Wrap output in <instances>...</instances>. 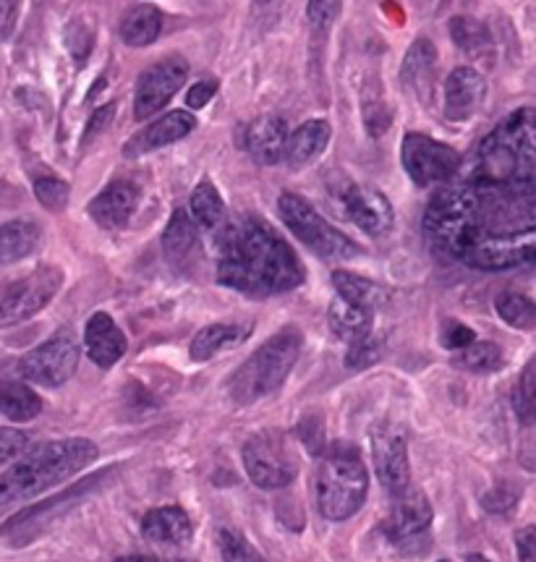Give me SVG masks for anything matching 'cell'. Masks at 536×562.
Instances as JSON below:
<instances>
[{"label":"cell","instance_id":"obj_38","mask_svg":"<svg viewBox=\"0 0 536 562\" xmlns=\"http://www.w3.org/2000/svg\"><path fill=\"white\" fill-rule=\"evenodd\" d=\"M343 0H309L306 5V19L312 24V30L325 32L335 24V19L340 16Z\"/></svg>","mask_w":536,"mask_h":562},{"label":"cell","instance_id":"obj_1","mask_svg":"<svg viewBox=\"0 0 536 562\" xmlns=\"http://www.w3.org/2000/svg\"><path fill=\"white\" fill-rule=\"evenodd\" d=\"M424 231L473 270L536 262V111H521L479 144L466 176L432 199Z\"/></svg>","mask_w":536,"mask_h":562},{"label":"cell","instance_id":"obj_7","mask_svg":"<svg viewBox=\"0 0 536 562\" xmlns=\"http://www.w3.org/2000/svg\"><path fill=\"white\" fill-rule=\"evenodd\" d=\"M246 474L259 490H280L299 474V458L283 431H259L244 445Z\"/></svg>","mask_w":536,"mask_h":562},{"label":"cell","instance_id":"obj_19","mask_svg":"<svg viewBox=\"0 0 536 562\" xmlns=\"http://www.w3.org/2000/svg\"><path fill=\"white\" fill-rule=\"evenodd\" d=\"M288 144V126L278 115H265V119L252 121L244 132V149L259 166H275L283 160Z\"/></svg>","mask_w":536,"mask_h":562},{"label":"cell","instance_id":"obj_18","mask_svg":"<svg viewBox=\"0 0 536 562\" xmlns=\"http://www.w3.org/2000/svg\"><path fill=\"white\" fill-rule=\"evenodd\" d=\"M85 346L89 359L102 369H110L113 364H119L126 353V335L121 333V327L115 325L113 317L105 312L92 314L85 327Z\"/></svg>","mask_w":536,"mask_h":562},{"label":"cell","instance_id":"obj_6","mask_svg":"<svg viewBox=\"0 0 536 562\" xmlns=\"http://www.w3.org/2000/svg\"><path fill=\"white\" fill-rule=\"evenodd\" d=\"M278 210L288 231L299 238L301 244L309 246L322 259H354L359 257V244L343 236L338 228H333L325 217L320 215L306 199L299 194H283L278 199Z\"/></svg>","mask_w":536,"mask_h":562},{"label":"cell","instance_id":"obj_39","mask_svg":"<svg viewBox=\"0 0 536 562\" xmlns=\"http://www.w3.org/2000/svg\"><path fill=\"white\" fill-rule=\"evenodd\" d=\"M26 445H30V437H26L24 431L0 427V469L9 465L11 461H16V458L26 450Z\"/></svg>","mask_w":536,"mask_h":562},{"label":"cell","instance_id":"obj_33","mask_svg":"<svg viewBox=\"0 0 536 562\" xmlns=\"http://www.w3.org/2000/svg\"><path fill=\"white\" fill-rule=\"evenodd\" d=\"M435 60H437L435 45H432L427 37L416 40V43L409 47V53H405V60L401 68V77L405 85L416 87L418 81H424V77L432 71V66H435Z\"/></svg>","mask_w":536,"mask_h":562},{"label":"cell","instance_id":"obj_24","mask_svg":"<svg viewBox=\"0 0 536 562\" xmlns=\"http://www.w3.org/2000/svg\"><path fill=\"white\" fill-rule=\"evenodd\" d=\"M330 330L338 335L340 340H359L367 333H372V312L364 310V306L350 304V301L335 296L333 304L327 310Z\"/></svg>","mask_w":536,"mask_h":562},{"label":"cell","instance_id":"obj_32","mask_svg":"<svg viewBox=\"0 0 536 562\" xmlns=\"http://www.w3.org/2000/svg\"><path fill=\"white\" fill-rule=\"evenodd\" d=\"M450 37H453V43L460 47V50L471 53V56H479V53L490 50L492 47L490 30L471 16L450 19Z\"/></svg>","mask_w":536,"mask_h":562},{"label":"cell","instance_id":"obj_27","mask_svg":"<svg viewBox=\"0 0 536 562\" xmlns=\"http://www.w3.org/2000/svg\"><path fill=\"white\" fill-rule=\"evenodd\" d=\"M249 327L244 325H210L204 330L197 333V338L191 340V359L194 361H210L212 356H217L225 348H236L238 342L246 340Z\"/></svg>","mask_w":536,"mask_h":562},{"label":"cell","instance_id":"obj_40","mask_svg":"<svg viewBox=\"0 0 536 562\" xmlns=\"http://www.w3.org/2000/svg\"><path fill=\"white\" fill-rule=\"evenodd\" d=\"M299 437H301V440H304V445L312 452H322V450L327 448L325 424H322L320 416H306V419H301Z\"/></svg>","mask_w":536,"mask_h":562},{"label":"cell","instance_id":"obj_25","mask_svg":"<svg viewBox=\"0 0 536 562\" xmlns=\"http://www.w3.org/2000/svg\"><path fill=\"white\" fill-rule=\"evenodd\" d=\"M333 285H335V291H338L340 299H346L356 306H364V310H369V312L380 310V306L388 304V299H390L388 291H384L380 283H372V280L354 276V272H346V270L333 272Z\"/></svg>","mask_w":536,"mask_h":562},{"label":"cell","instance_id":"obj_36","mask_svg":"<svg viewBox=\"0 0 536 562\" xmlns=\"http://www.w3.org/2000/svg\"><path fill=\"white\" fill-rule=\"evenodd\" d=\"M34 196H37V202L43 204L45 210L60 212L66 210L68 204V183L53 176L37 178V181H34Z\"/></svg>","mask_w":536,"mask_h":562},{"label":"cell","instance_id":"obj_4","mask_svg":"<svg viewBox=\"0 0 536 562\" xmlns=\"http://www.w3.org/2000/svg\"><path fill=\"white\" fill-rule=\"evenodd\" d=\"M317 507L327 520H346L359 513L367 499L369 474L359 448L348 442H327L320 452Z\"/></svg>","mask_w":536,"mask_h":562},{"label":"cell","instance_id":"obj_44","mask_svg":"<svg viewBox=\"0 0 536 562\" xmlns=\"http://www.w3.org/2000/svg\"><path fill=\"white\" fill-rule=\"evenodd\" d=\"M19 19V0H0V43L9 40L16 30Z\"/></svg>","mask_w":536,"mask_h":562},{"label":"cell","instance_id":"obj_17","mask_svg":"<svg viewBox=\"0 0 536 562\" xmlns=\"http://www.w3.org/2000/svg\"><path fill=\"white\" fill-rule=\"evenodd\" d=\"M197 119L187 111H174L168 115H163L160 121H153L147 128H142L139 134L134 136L132 142L126 144V157H139L147 153H155V149L168 147V144L181 142L183 136H189L194 132Z\"/></svg>","mask_w":536,"mask_h":562},{"label":"cell","instance_id":"obj_22","mask_svg":"<svg viewBox=\"0 0 536 562\" xmlns=\"http://www.w3.org/2000/svg\"><path fill=\"white\" fill-rule=\"evenodd\" d=\"M199 246L197 225L187 210H176L163 233V251L170 265L187 267L194 259Z\"/></svg>","mask_w":536,"mask_h":562},{"label":"cell","instance_id":"obj_10","mask_svg":"<svg viewBox=\"0 0 536 562\" xmlns=\"http://www.w3.org/2000/svg\"><path fill=\"white\" fill-rule=\"evenodd\" d=\"M401 160L411 181L422 189L450 181L460 168V155L456 149L424 134H405Z\"/></svg>","mask_w":536,"mask_h":562},{"label":"cell","instance_id":"obj_13","mask_svg":"<svg viewBox=\"0 0 536 562\" xmlns=\"http://www.w3.org/2000/svg\"><path fill=\"white\" fill-rule=\"evenodd\" d=\"M343 210H346L348 221L359 225L369 236H384V233L393 228V204L375 187L348 183L346 191H343Z\"/></svg>","mask_w":536,"mask_h":562},{"label":"cell","instance_id":"obj_20","mask_svg":"<svg viewBox=\"0 0 536 562\" xmlns=\"http://www.w3.org/2000/svg\"><path fill=\"white\" fill-rule=\"evenodd\" d=\"M142 533L155 544H189L194 529H191V520L183 507L165 505L153 507L142 518Z\"/></svg>","mask_w":536,"mask_h":562},{"label":"cell","instance_id":"obj_35","mask_svg":"<svg viewBox=\"0 0 536 562\" xmlns=\"http://www.w3.org/2000/svg\"><path fill=\"white\" fill-rule=\"evenodd\" d=\"M513 411L521 424H536V364H528L513 390Z\"/></svg>","mask_w":536,"mask_h":562},{"label":"cell","instance_id":"obj_49","mask_svg":"<svg viewBox=\"0 0 536 562\" xmlns=\"http://www.w3.org/2000/svg\"><path fill=\"white\" fill-rule=\"evenodd\" d=\"M439 562H448V560H439Z\"/></svg>","mask_w":536,"mask_h":562},{"label":"cell","instance_id":"obj_43","mask_svg":"<svg viewBox=\"0 0 536 562\" xmlns=\"http://www.w3.org/2000/svg\"><path fill=\"white\" fill-rule=\"evenodd\" d=\"M515 552L521 562H536V526H526L515 533Z\"/></svg>","mask_w":536,"mask_h":562},{"label":"cell","instance_id":"obj_47","mask_svg":"<svg viewBox=\"0 0 536 562\" xmlns=\"http://www.w3.org/2000/svg\"><path fill=\"white\" fill-rule=\"evenodd\" d=\"M123 562H157V560L155 558H142V554H139V558H126Z\"/></svg>","mask_w":536,"mask_h":562},{"label":"cell","instance_id":"obj_46","mask_svg":"<svg viewBox=\"0 0 536 562\" xmlns=\"http://www.w3.org/2000/svg\"><path fill=\"white\" fill-rule=\"evenodd\" d=\"M113 113H115V105H102L100 111L92 115V121H89V126H87V134H85V142L94 139V136L105 132V128L110 126V121H113Z\"/></svg>","mask_w":536,"mask_h":562},{"label":"cell","instance_id":"obj_34","mask_svg":"<svg viewBox=\"0 0 536 562\" xmlns=\"http://www.w3.org/2000/svg\"><path fill=\"white\" fill-rule=\"evenodd\" d=\"M215 539L223 562H265L257 547L236 529H220Z\"/></svg>","mask_w":536,"mask_h":562},{"label":"cell","instance_id":"obj_23","mask_svg":"<svg viewBox=\"0 0 536 562\" xmlns=\"http://www.w3.org/2000/svg\"><path fill=\"white\" fill-rule=\"evenodd\" d=\"M40 238H43V231L32 221L0 223V267L30 257L40 246Z\"/></svg>","mask_w":536,"mask_h":562},{"label":"cell","instance_id":"obj_29","mask_svg":"<svg viewBox=\"0 0 536 562\" xmlns=\"http://www.w3.org/2000/svg\"><path fill=\"white\" fill-rule=\"evenodd\" d=\"M191 215H194L197 225L204 231H217L225 221V204L220 191L212 181H199V187L191 194Z\"/></svg>","mask_w":536,"mask_h":562},{"label":"cell","instance_id":"obj_3","mask_svg":"<svg viewBox=\"0 0 536 562\" xmlns=\"http://www.w3.org/2000/svg\"><path fill=\"white\" fill-rule=\"evenodd\" d=\"M94 458H98V445L85 437L37 445L24 458H19L5 474H0V510L11 503L40 495L51 486H58L79 474Z\"/></svg>","mask_w":536,"mask_h":562},{"label":"cell","instance_id":"obj_9","mask_svg":"<svg viewBox=\"0 0 536 562\" xmlns=\"http://www.w3.org/2000/svg\"><path fill=\"white\" fill-rule=\"evenodd\" d=\"M79 338L74 330H58L51 340H45L43 346H37L30 351L19 364V372H22L26 380L34 382V385L43 387H58L64 385L74 376L79 367Z\"/></svg>","mask_w":536,"mask_h":562},{"label":"cell","instance_id":"obj_48","mask_svg":"<svg viewBox=\"0 0 536 562\" xmlns=\"http://www.w3.org/2000/svg\"><path fill=\"white\" fill-rule=\"evenodd\" d=\"M466 562H490V560L482 558V554H469V558H466Z\"/></svg>","mask_w":536,"mask_h":562},{"label":"cell","instance_id":"obj_28","mask_svg":"<svg viewBox=\"0 0 536 562\" xmlns=\"http://www.w3.org/2000/svg\"><path fill=\"white\" fill-rule=\"evenodd\" d=\"M43 411V401L30 385L13 380H0V414L11 422H32Z\"/></svg>","mask_w":536,"mask_h":562},{"label":"cell","instance_id":"obj_42","mask_svg":"<svg viewBox=\"0 0 536 562\" xmlns=\"http://www.w3.org/2000/svg\"><path fill=\"white\" fill-rule=\"evenodd\" d=\"M215 92H217V81L215 79L197 81V85L187 92V105L194 108V111H197V108H204L212 98H215Z\"/></svg>","mask_w":536,"mask_h":562},{"label":"cell","instance_id":"obj_11","mask_svg":"<svg viewBox=\"0 0 536 562\" xmlns=\"http://www.w3.org/2000/svg\"><path fill=\"white\" fill-rule=\"evenodd\" d=\"M187 77L189 64L183 58H165L160 64L149 66L147 71H142L134 92V119L147 121L155 113H160L174 100L178 89L183 87Z\"/></svg>","mask_w":536,"mask_h":562},{"label":"cell","instance_id":"obj_31","mask_svg":"<svg viewBox=\"0 0 536 562\" xmlns=\"http://www.w3.org/2000/svg\"><path fill=\"white\" fill-rule=\"evenodd\" d=\"M500 319L515 330H534L536 327V304L524 293H500L494 301Z\"/></svg>","mask_w":536,"mask_h":562},{"label":"cell","instance_id":"obj_37","mask_svg":"<svg viewBox=\"0 0 536 562\" xmlns=\"http://www.w3.org/2000/svg\"><path fill=\"white\" fill-rule=\"evenodd\" d=\"M382 359V340L375 338L372 333H367L364 338L350 342L346 353V367L348 369H364L369 364H377Z\"/></svg>","mask_w":536,"mask_h":562},{"label":"cell","instance_id":"obj_15","mask_svg":"<svg viewBox=\"0 0 536 562\" xmlns=\"http://www.w3.org/2000/svg\"><path fill=\"white\" fill-rule=\"evenodd\" d=\"M487 98V81L477 68L460 66L445 81V115L448 121H469L482 108Z\"/></svg>","mask_w":536,"mask_h":562},{"label":"cell","instance_id":"obj_8","mask_svg":"<svg viewBox=\"0 0 536 562\" xmlns=\"http://www.w3.org/2000/svg\"><path fill=\"white\" fill-rule=\"evenodd\" d=\"M64 285V272L53 265H43L30 276L16 280L0 293V327L19 325V322L34 317L55 299Z\"/></svg>","mask_w":536,"mask_h":562},{"label":"cell","instance_id":"obj_2","mask_svg":"<svg viewBox=\"0 0 536 562\" xmlns=\"http://www.w3.org/2000/svg\"><path fill=\"white\" fill-rule=\"evenodd\" d=\"M217 280L246 296H275L304 283L295 251L270 225L238 221L217 238Z\"/></svg>","mask_w":536,"mask_h":562},{"label":"cell","instance_id":"obj_5","mask_svg":"<svg viewBox=\"0 0 536 562\" xmlns=\"http://www.w3.org/2000/svg\"><path fill=\"white\" fill-rule=\"evenodd\" d=\"M301 333L295 327H286L278 335L254 351L236 374L231 376L228 393L236 403H254L270 395L288 380L301 353Z\"/></svg>","mask_w":536,"mask_h":562},{"label":"cell","instance_id":"obj_26","mask_svg":"<svg viewBox=\"0 0 536 562\" xmlns=\"http://www.w3.org/2000/svg\"><path fill=\"white\" fill-rule=\"evenodd\" d=\"M163 13L155 5H134L121 19V40L132 47H147L160 37Z\"/></svg>","mask_w":536,"mask_h":562},{"label":"cell","instance_id":"obj_41","mask_svg":"<svg viewBox=\"0 0 536 562\" xmlns=\"http://www.w3.org/2000/svg\"><path fill=\"white\" fill-rule=\"evenodd\" d=\"M477 340V333L471 327H466L464 322H445L443 325V346L450 348V351H460V348L471 346Z\"/></svg>","mask_w":536,"mask_h":562},{"label":"cell","instance_id":"obj_45","mask_svg":"<svg viewBox=\"0 0 536 562\" xmlns=\"http://www.w3.org/2000/svg\"><path fill=\"white\" fill-rule=\"evenodd\" d=\"M515 503H518V492H507L505 486L503 490L490 492V495L484 497V507L490 513H507Z\"/></svg>","mask_w":536,"mask_h":562},{"label":"cell","instance_id":"obj_21","mask_svg":"<svg viewBox=\"0 0 536 562\" xmlns=\"http://www.w3.org/2000/svg\"><path fill=\"white\" fill-rule=\"evenodd\" d=\"M330 136H333V128H330L327 121L314 119V121L301 123V126L288 136L283 160L291 168L309 166V162H314L322 153H325Z\"/></svg>","mask_w":536,"mask_h":562},{"label":"cell","instance_id":"obj_30","mask_svg":"<svg viewBox=\"0 0 536 562\" xmlns=\"http://www.w3.org/2000/svg\"><path fill=\"white\" fill-rule=\"evenodd\" d=\"M456 364L473 374L498 372V369L503 367V348H500L498 342L473 340L471 346L460 348V351L456 353Z\"/></svg>","mask_w":536,"mask_h":562},{"label":"cell","instance_id":"obj_14","mask_svg":"<svg viewBox=\"0 0 536 562\" xmlns=\"http://www.w3.org/2000/svg\"><path fill=\"white\" fill-rule=\"evenodd\" d=\"M432 518H435V510H432L427 495L418 486L409 484L401 495H393V507H390L382 529L388 539L405 541L427 531Z\"/></svg>","mask_w":536,"mask_h":562},{"label":"cell","instance_id":"obj_16","mask_svg":"<svg viewBox=\"0 0 536 562\" xmlns=\"http://www.w3.org/2000/svg\"><path fill=\"white\" fill-rule=\"evenodd\" d=\"M136 204H139V189L129 181H113L89 202V217L105 231H119L132 221Z\"/></svg>","mask_w":536,"mask_h":562},{"label":"cell","instance_id":"obj_12","mask_svg":"<svg viewBox=\"0 0 536 562\" xmlns=\"http://www.w3.org/2000/svg\"><path fill=\"white\" fill-rule=\"evenodd\" d=\"M372 440V461L377 479L390 495H401L405 486L411 484V465H409V445L405 437L390 424H377L369 431Z\"/></svg>","mask_w":536,"mask_h":562}]
</instances>
